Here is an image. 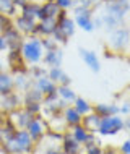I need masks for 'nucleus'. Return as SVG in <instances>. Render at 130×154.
<instances>
[{
	"instance_id": "1",
	"label": "nucleus",
	"mask_w": 130,
	"mask_h": 154,
	"mask_svg": "<svg viewBox=\"0 0 130 154\" xmlns=\"http://www.w3.org/2000/svg\"><path fill=\"white\" fill-rule=\"evenodd\" d=\"M36 149L34 141L31 140L29 133L24 128H16L10 140L3 141L0 151L3 154H31Z\"/></svg>"
},
{
	"instance_id": "2",
	"label": "nucleus",
	"mask_w": 130,
	"mask_h": 154,
	"mask_svg": "<svg viewBox=\"0 0 130 154\" xmlns=\"http://www.w3.org/2000/svg\"><path fill=\"white\" fill-rule=\"evenodd\" d=\"M23 60L29 65H39L44 57V49L41 44V37L37 36H28L23 41L21 49H20Z\"/></svg>"
},
{
	"instance_id": "3",
	"label": "nucleus",
	"mask_w": 130,
	"mask_h": 154,
	"mask_svg": "<svg viewBox=\"0 0 130 154\" xmlns=\"http://www.w3.org/2000/svg\"><path fill=\"white\" fill-rule=\"evenodd\" d=\"M130 44V29L125 26H120L117 29L109 32L107 37V47L112 52H122Z\"/></svg>"
},
{
	"instance_id": "4",
	"label": "nucleus",
	"mask_w": 130,
	"mask_h": 154,
	"mask_svg": "<svg viewBox=\"0 0 130 154\" xmlns=\"http://www.w3.org/2000/svg\"><path fill=\"white\" fill-rule=\"evenodd\" d=\"M122 130H124V119L120 115H109V117H101L96 133L101 136H114Z\"/></svg>"
},
{
	"instance_id": "5",
	"label": "nucleus",
	"mask_w": 130,
	"mask_h": 154,
	"mask_svg": "<svg viewBox=\"0 0 130 154\" xmlns=\"http://www.w3.org/2000/svg\"><path fill=\"white\" fill-rule=\"evenodd\" d=\"M73 11H75L73 21L80 29H83L85 32H93L96 29L94 23H93V10L85 8V7H80V5H75Z\"/></svg>"
},
{
	"instance_id": "6",
	"label": "nucleus",
	"mask_w": 130,
	"mask_h": 154,
	"mask_svg": "<svg viewBox=\"0 0 130 154\" xmlns=\"http://www.w3.org/2000/svg\"><path fill=\"white\" fill-rule=\"evenodd\" d=\"M24 130L29 133V136L34 141V144H39L44 140L46 133L49 131V125L41 115H36V117H33V120L28 123V127Z\"/></svg>"
},
{
	"instance_id": "7",
	"label": "nucleus",
	"mask_w": 130,
	"mask_h": 154,
	"mask_svg": "<svg viewBox=\"0 0 130 154\" xmlns=\"http://www.w3.org/2000/svg\"><path fill=\"white\" fill-rule=\"evenodd\" d=\"M67 106L68 104L65 101H62L57 96V93L44 96V99H43V110H46L51 117H54V115H62V112H64V109Z\"/></svg>"
},
{
	"instance_id": "8",
	"label": "nucleus",
	"mask_w": 130,
	"mask_h": 154,
	"mask_svg": "<svg viewBox=\"0 0 130 154\" xmlns=\"http://www.w3.org/2000/svg\"><path fill=\"white\" fill-rule=\"evenodd\" d=\"M57 29L64 34L67 39H70L75 31H77V24H75L73 18H70L67 10H60V13L57 16Z\"/></svg>"
},
{
	"instance_id": "9",
	"label": "nucleus",
	"mask_w": 130,
	"mask_h": 154,
	"mask_svg": "<svg viewBox=\"0 0 130 154\" xmlns=\"http://www.w3.org/2000/svg\"><path fill=\"white\" fill-rule=\"evenodd\" d=\"M104 10L107 13L114 15L116 18L124 20L125 15L130 11V0H107Z\"/></svg>"
},
{
	"instance_id": "10",
	"label": "nucleus",
	"mask_w": 130,
	"mask_h": 154,
	"mask_svg": "<svg viewBox=\"0 0 130 154\" xmlns=\"http://www.w3.org/2000/svg\"><path fill=\"white\" fill-rule=\"evenodd\" d=\"M78 54H80V57H81V60L85 62V65L91 70V72L98 73L99 70H101V62H99V57H98V54H96L94 51H90V49H85V47H80L78 49Z\"/></svg>"
},
{
	"instance_id": "11",
	"label": "nucleus",
	"mask_w": 130,
	"mask_h": 154,
	"mask_svg": "<svg viewBox=\"0 0 130 154\" xmlns=\"http://www.w3.org/2000/svg\"><path fill=\"white\" fill-rule=\"evenodd\" d=\"M37 20L34 18H28V16H23V15H18L16 18H13V26L16 31H20L23 36H31L33 29H34Z\"/></svg>"
},
{
	"instance_id": "12",
	"label": "nucleus",
	"mask_w": 130,
	"mask_h": 154,
	"mask_svg": "<svg viewBox=\"0 0 130 154\" xmlns=\"http://www.w3.org/2000/svg\"><path fill=\"white\" fill-rule=\"evenodd\" d=\"M60 13V8L57 7V3L54 0H46L39 5V11H37V21L41 20H47V18H57Z\"/></svg>"
},
{
	"instance_id": "13",
	"label": "nucleus",
	"mask_w": 130,
	"mask_h": 154,
	"mask_svg": "<svg viewBox=\"0 0 130 154\" xmlns=\"http://www.w3.org/2000/svg\"><path fill=\"white\" fill-rule=\"evenodd\" d=\"M3 37H5V41L8 44V51H20V49H21V44H23L24 37L20 31L15 29V26H10L8 29H5Z\"/></svg>"
},
{
	"instance_id": "14",
	"label": "nucleus",
	"mask_w": 130,
	"mask_h": 154,
	"mask_svg": "<svg viewBox=\"0 0 130 154\" xmlns=\"http://www.w3.org/2000/svg\"><path fill=\"white\" fill-rule=\"evenodd\" d=\"M60 149L64 154H81L83 144H80L70 133H64L60 140Z\"/></svg>"
},
{
	"instance_id": "15",
	"label": "nucleus",
	"mask_w": 130,
	"mask_h": 154,
	"mask_svg": "<svg viewBox=\"0 0 130 154\" xmlns=\"http://www.w3.org/2000/svg\"><path fill=\"white\" fill-rule=\"evenodd\" d=\"M0 106H2V112H13L16 109H20V106H23V97L18 93H11L8 96L0 97Z\"/></svg>"
},
{
	"instance_id": "16",
	"label": "nucleus",
	"mask_w": 130,
	"mask_h": 154,
	"mask_svg": "<svg viewBox=\"0 0 130 154\" xmlns=\"http://www.w3.org/2000/svg\"><path fill=\"white\" fill-rule=\"evenodd\" d=\"M33 88H36L44 96H49V94H54L57 91V83H54L47 75H44V76L37 78V80H33Z\"/></svg>"
},
{
	"instance_id": "17",
	"label": "nucleus",
	"mask_w": 130,
	"mask_h": 154,
	"mask_svg": "<svg viewBox=\"0 0 130 154\" xmlns=\"http://www.w3.org/2000/svg\"><path fill=\"white\" fill-rule=\"evenodd\" d=\"M15 80L10 72H0V97L15 93Z\"/></svg>"
},
{
	"instance_id": "18",
	"label": "nucleus",
	"mask_w": 130,
	"mask_h": 154,
	"mask_svg": "<svg viewBox=\"0 0 130 154\" xmlns=\"http://www.w3.org/2000/svg\"><path fill=\"white\" fill-rule=\"evenodd\" d=\"M43 62L51 68V66H62V62H64V51L60 47L54 49V51H46Z\"/></svg>"
},
{
	"instance_id": "19",
	"label": "nucleus",
	"mask_w": 130,
	"mask_h": 154,
	"mask_svg": "<svg viewBox=\"0 0 130 154\" xmlns=\"http://www.w3.org/2000/svg\"><path fill=\"white\" fill-rule=\"evenodd\" d=\"M99 21H101V28L107 29L109 32L117 29V28H120V26H124V20L116 18L114 15L107 13V11H104L103 15H99Z\"/></svg>"
},
{
	"instance_id": "20",
	"label": "nucleus",
	"mask_w": 130,
	"mask_h": 154,
	"mask_svg": "<svg viewBox=\"0 0 130 154\" xmlns=\"http://www.w3.org/2000/svg\"><path fill=\"white\" fill-rule=\"evenodd\" d=\"M62 119H64L65 125H68V127H75V125L81 123L83 115H80L78 110L75 109L73 106H67L64 109V112H62Z\"/></svg>"
},
{
	"instance_id": "21",
	"label": "nucleus",
	"mask_w": 130,
	"mask_h": 154,
	"mask_svg": "<svg viewBox=\"0 0 130 154\" xmlns=\"http://www.w3.org/2000/svg\"><path fill=\"white\" fill-rule=\"evenodd\" d=\"M93 112L98 114L99 117H109V115H119V106L117 104H107V102H99L93 106Z\"/></svg>"
},
{
	"instance_id": "22",
	"label": "nucleus",
	"mask_w": 130,
	"mask_h": 154,
	"mask_svg": "<svg viewBox=\"0 0 130 154\" xmlns=\"http://www.w3.org/2000/svg\"><path fill=\"white\" fill-rule=\"evenodd\" d=\"M13 80H15V89L21 91V93H24V91L29 89V88H33V80L29 78L28 73L13 75Z\"/></svg>"
},
{
	"instance_id": "23",
	"label": "nucleus",
	"mask_w": 130,
	"mask_h": 154,
	"mask_svg": "<svg viewBox=\"0 0 130 154\" xmlns=\"http://www.w3.org/2000/svg\"><path fill=\"white\" fill-rule=\"evenodd\" d=\"M99 120H101V117H99L98 114H94V112H91V114H88V115H83V119H81V125L86 128L88 131L96 133V131H98Z\"/></svg>"
},
{
	"instance_id": "24",
	"label": "nucleus",
	"mask_w": 130,
	"mask_h": 154,
	"mask_svg": "<svg viewBox=\"0 0 130 154\" xmlns=\"http://www.w3.org/2000/svg\"><path fill=\"white\" fill-rule=\"evenodd\" d=\"M0 13L7 15L8 18H16L20 15V8L13 5L11 0H0Z\"/></svg>"
},
{
	"instance_id": "25",
	"label": "nucleus",
	"mask_w": 130,
	"mask_h": 154,
	"mask_svg": "<svg viewBox=\"0 0 130 154\" xmlns=\"http://www.w3.org/2000/svg\"><path fill=\"white\" fill-rule=\"evenodd\" d=\"M39 5H41L39 2H29V0H28V2L24 3L21 8H20V15L37 20L36 16H37V11H39Z\"/></svg>"
},
{
	"instance_id": "26",
	"label": "nucleus",
	"mask_w": 130,
	"mask_h": 154,
	"mask_svg": "<svg viewBox=\"0 0 130 154\" xmlns=\"http://www.w3.org/2000/svg\"><path fill=\"white\" fill-rule=\"evenodd\" d=\"M57 96L62 99V101H65L67 104L73 102L75 97H77V93L70 88V86H62V85H57Z\"/></svg>"
},
{
	"instance_id": "27",
	"label": "nucleus",
	"mask_w": 130,
	"mask_h": 154,
	"mask_svg": "<svg viewBox=\"0 0 130 154\" xmlns=\"http://www.w3.org/2000/svg\"><path fill=\"white\" fill-rule=\"evenodd\" d=\"M73 107L78 110L80 115H88V114H91V112H93V106H91V104L88 102L85 97H80V96H77V97H75Z\"/></svg>"
},
{
	"instance_id": "28",
	"label": "nucleus",
	"mask_w": 130,
	"mask_h": 154,
	"mask_svg": "<svg viewBox=\"0 0 130 154\" xmlns=\"http://www.w3.org/2000/svg\"><path fill=\"white\" fill-rule=\"evenodd\" d=\"M70 135L73 136V140H77L80 144H85V141H86V138H88V131L85 127H83L81 123L80 125H75V127H70Z\"/></svg>"
},
{
	"instance_id": "29",
	"label": "nucleus",
	"mask_w": 130,
	"mask_h": 154,
	"mask_svg": "<svg viewBox=\"0 0 130 154\" xmlns=\"http://www.w3.org/2000/svg\"><path fill=\"white\" fill-rule=\"evenodd\" d=\"M23 104H28V102H43L44 99V94L39 93L36 88H29L23 93Z\"/></svg>"
},
{
	"instance_id": "30",
	"label": "nucleus",
	"mask_w": 130,
	"mask_h": 154,
	"mask_svg": "<svg viewBox=\"0 0 130 154\" xmlns=\"http://www.w3.org/2000/svg\"><path fill=\"white\" fill-rule=\"evenodd\" d=\"M23 109L26 112H29L33 117H36V115H41V112H43V102H28V104H23Z\"/></svg>"
},
{
	"instance_id": "31",
	"label": "nucleus",
	"mask_w": 130,
	"mask_h": 154,
	"mask_svg": "<svg viewBox=\"0 0 130 154\" xmlns=\"http://www.w3.org/2000/svg\"><path fill=\"white\" fill-rule=\"evenodd\" d=\"M28 75L31 80H37V78L47 75V70L44 66H39V65H31V68H28Z\"/></svg>"
},
{
	"instance_id": "32",
	"label": "nucleus",
	"mask_w": 130,
	"mask_h": 154,
	"mask_svg": "<svg viewBox=\"0 0 130 154\" xmlns=\"http://www.w3.org/2000/svg\"><path fill=\"white\" fill-rule=\"evenodd\" d=\"M101 3H103V0H75V5L90 8V10H94V8L99 7ZM75 5H73V7H75Z\"/></svg>"
},
{
	"instance_id": "33",
	"label": "nucleus",
	"mask_w": 130,
	"mask_h": 154,
	"mask_svg": "<svg viewBox=\"0 0 130 154\" xmlns=\"http://www.w3.org/2000/svg\"><path fill=\"white\" fill-rule=\"evenodd\" d=\"M62 73H64V70H62V66H51V68H47V76L51 78L54 83H59L60 80Z\"/></svg>"
},
{
	"instance_id": "34",
	"label": "nucleus",
	"mask_w": 130,
	"mask_h": 154,
	"mask_svg": "<svg viewBox=\"0 0 130 154\" xmlns=\"http://www.w3.org/2000/svg\"><path fill=\"white\" fill-rule=\"evenodd\" d=\"M41 44H43L44 52H46V51H54V49L59 47V44L52 39L51 36H49V37H41Z\"/></svg>"
},
{
	"instance_id": "35",
	"label": "nucleus",
	"mask_w": 130,
	"mask_h": 154,
	"mask_svg": "<svg viewBox=\"0 0 130 154\" xmlns=\"http://www.w3.org/2000/svg\"><path fill=\"white\" fill-rule=\"evenodd\" d=\"M10 26H13V20L8 18L7 15L0 13V34H3V32H5V29H8Z\"/></svg>"
},
{
	"instance_id": "36",
	"label": "nucleus",
	"mask_w": 130,
	"mask_h": 154,
	"mask_svg": "<svg viewBox=\"0 0 130 154\" xmlns=\"http://www.w3.org/2000/svg\"><path fill=\"white\" fill-rule=\"evenodd\" d=\"M60 10H70L75 5V0H54Z\"/></svg>"
},
{
	"instance_id": "37",
	"label": "nucleus",
	"mask_w": 130,
	"mask_h": 154,
	"mask_svg": "<svg viewBox=\"0 0 130 154\" xmlns=\"http://www.w3.org/2000/svg\"><path fill=\"white\" fill-rule=\"evenodd\" d=\"M57 85H62V86H70V85H72V78H70L68 75H67V73L64 72V73H62V76H60V80H59Z\"/></svg>"
},
{
	"instance_id": "38",
	"label": "nucleus",
	"mask_w": 130,
	"mask_h": 154,
	"mask_svg": "<svg viewBox=\"0 0 130 154\" xmlns=\"http://www.w3.org/2000/svg\"><path fill=\"white\" fill-rule=\"evenodd\" d=\"M119 152L120 154H130V140H125L119 148Z\"/></svg>"
},
{
	"instance_id": "39",
	"label": "nucleus",
	"mask_w": 130,
	"mask_h": 154,
	"mask_svg": "<svg viewBox=\"0 0 130 154\" xmlns=\"http://www.w3.org/2000/svg\"><path fill=\"white\" fill-rule=\"evenodd\" d=\"M119 114H122V115L130 114V102H124L122 106H119Z\"/></svg>"
},
{
	"instance_id": "40",
	"label": "nucleus",
	"mask_w": 130,
	"mask_h": 154,
	"mask_svg": "<svg viewBox=\"0 0 130 154\" xmlns=\"http://www.w3.org/2000/svg\"><path fill=\"white\" fill-rule=\"evenodd\" d=\"M5 51H8V44H7L3 34H0V52H5Z\"/></svg>"
},
{
	"instance_id": "41",
	"label": "nucleus",
	"mask_w": 130,
	"mask_h": 154,
	"mask_svg": "<svg viewBox=\"0 0 130 154\" xmlns=\"http://www.w3.org/2000/svg\"><path fill=\"white\" fill-rule=\"evenodd\" d=\"M103 154H120V152H117V148L114 146H107V148H103Z\"/></svg>"
},
{
	"instance_id": "42",
	"label": "nucleus",
	"mask_w": 130,
	"mask_h": 154,
	"mask_svg": "<svg viewBox=\"0 0 130 154\" xmlns=\"http://www.w3.org/2000/svg\"><path fill=\"white\" fill-rule=\"evenodd\" d=\"M44 154H64V152H62V149L60 148H49V149H46V152Z\"/></svg>"
},
{
	"instance_id": "43",
	"label": "nucleus",
	"mask_w": 130,
	"mask_h": 154,
	"mask_svg": "<svg viewBox=\"0 0 130 154\" xmlns=\"http://www.w3.org/2000/svg\"><path fill=\"white\" fill-rule=\"evenodd\" d=\"M11 2H13V5H15V7H18V8H21V7L24 5V3H26V2H28V0H11Z\"/></svg>"
},
{
	"instance_id": "44",
	"label": "nucleus",
	"mask_w": 130,
	"mask_h": 154,
	"mask_svg": "<svg viewBox=\"0 0 130 154\" xmlns=\"http://www.w3.org/2000/svg\"><path fill=\"white\" fill-rule=\"evenodd\" d=\"M5 66H7L5 60H3V59H2V55H0V72H3V70H5Z\"/></svg>"
},
{
	"instance_id": "45",
	"label": "nucleus",
	"mask_w": 130,
	"mask_h": 154,
	"mask_svg": "<svg viewBox=\"0 0 130 154\" xmlns=\"http://www.w3.org/2000/svg\"><path fill=\"white\" fill-rule=\"evenodd\" d=\"M31 154H44V152H39V151H36V149H34V151H33Z\"/></svg>"
},
{
	"instance_id": "46",
	"label": "nucleus",
	"mask_w": 130,
	"mask_h": 154,
	"mask_svg": "<svg viewBox=\"0 0 130 154\" xmlns=\"http://www.w3.org/2000/svg\"><path fill=\"white\" fill-rule=\"evenodd\" d=\"M0 114H2V106H0Z\"/></svg>"
},
{
	"instance_id": "47",
	"label": "nucleus",
	"mask_w": 130,
	"mask_h": 154,
	"mask_svg": "<svg viewBox=\"0 0 130 154\" xmlns=\"http://www.w3.org/2000/svg\"><path fill=\"white\" fill-rule=\"evenodd\" d=\"M29 2H37V0H29Z\"/></svg>"
},
{
	"instance_id": "48",
	"label": "nucleus",
	"mask_w": 130,
	"mask_h": 154,
	"mask_svg": "<svg viewBox=\"0 0 130 154\" xmlns=\"http://www.w3.org/2000/svg\"><path fill=\"white\" fill-rule=\"evenodd\" d=\"M85 154H91V152H86V151H85Z\"/></svg>"
},
{
	"instance_id": "49",
	"label": "nucleus",
	"mask_w": 130,
	"mask_h": 154,
	"mask_svg": "<svg viewBox=\"0 0 130 154\" xmlns=\"http://www.w3.org/2000/svg\"><path fill=\"white\" fill-rule=\"evenodd\" d=\"M104 2H107V0H103V3H104Z\"/></svg>"
}]
</instances>
